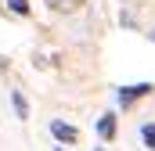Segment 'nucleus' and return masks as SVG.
<instances>
[{
	"label": "nucleus",
	"mask_w": 155,
	"mask_h": 151,
	"mask_svg": "<svg viewBox=\"0 0 155 151\" xmlns=\"http://www.w3.org/2000/svg\"><path fill=\"white\" fill-rule=\"evenodd\" d=\"M155 86L152 83H137V86H119V104H123V108H130V104H134V101H141V97H148V94H152Z\"/></svg>",
	"instance_id": "nucleus-1"
},
{
	"label": "nucleus",
	"mask_w": 155,
	"mask_h": 151,
	"mask_svg": "<svg viewBox=\"0 0 155 151\" xmlns=\"http://www.w3.org/2000/svg\"><path fill=\"white\" fill-rule=\"evenodd\" d=\"M51 137L61 140V144H76V140H79V130L69 126V122H61V119H51Z\"/></svg>",
	"instance_id": "nucleus-2"
},
{
	"label": "nucleus",
	"mask_w": 155,
	"mask_h": 151,
	"mask_svg": "<svg viewBox=\"0 0 155 151\" xmlns=\"http://www.w3.org/2000/svg\"><path fill=\"white\" fill-rule=\"evenodd\" d=\"M97 137H101V140H112V137H116V112H105L97 119Z\"/></svg>",
	"instance_id": "nucleus-3"
},
{
	"label": "nucleus",
	"mask_w": 155,
	"mask_h": 151,
	"mask_svg": "<svg viewBox=\"0 0 155 151\" xmlns=\"http://www.w3.org/2000/svg\"><path fill=\"white\" fill-rule=\"evenodd\" d=\"M11 108H15V115H18L22 122L29 119V101L22 97V90H11Z\"/></svg>",
	"instance_id": "nucleus-4"
},
{
	"label": "nucleus",
	"mask_w": 155,
	"mask_h": 151,
	"mask_svg": "<svg viewBox=\"0 0 155 151\" xmlns=\"http://www.w3.org/2000/svg\"><path fill=\"white\" fill-rule=\"evenodd\" d=\"M83 0H47V7L51 11H58V14H69V11H76Z\"/></svg>",
	"instance_id": "nucleus-5"
},
{
	"label": "nucleus",
	"mask_w": 155,
	"mask_h": 151,
	"mask_svg": "<svg viewBox=\"0 0 155 151\" xmlns=\"http://www.w3.org/2000/svg\"><path fill=\"white\" fill-rule=\"evenodd\" d=\"M141 137H144L148 151H155V122H144V126H141Z\"/></svg>",
	"instance_id": "nucleus-6"
},
{
	"label": "nucleus",
	"mask_w": 155,
	"mask_h": 151,
	"mask_svg": "<svg viewBox=\"0 0 155 151\" xmlns=\"http://www.w3.org/2000/svg\"><path fill=\"white\" fill-rule=\"evenodd\" d=\"M7 11H11V14H22V18H25V14H29V0H7Z\"/></svg>",
	"instance_id": "nucleus-7"
},
{
	"label": "nucleus",
	"mask_w": 155,
	"mask_h": 151,
	"mask_svg": "<svg viewBox=\"0 0 155 151\" xmlns=\"http://www.w3.org/2000/svg\"><path fill=\"white\" fill-rule=\"evenodd\" d=\"M152 40H155V33H152Z\"/></svg>",
	"instance_id": "nucleus-8"
}]
</instances>
